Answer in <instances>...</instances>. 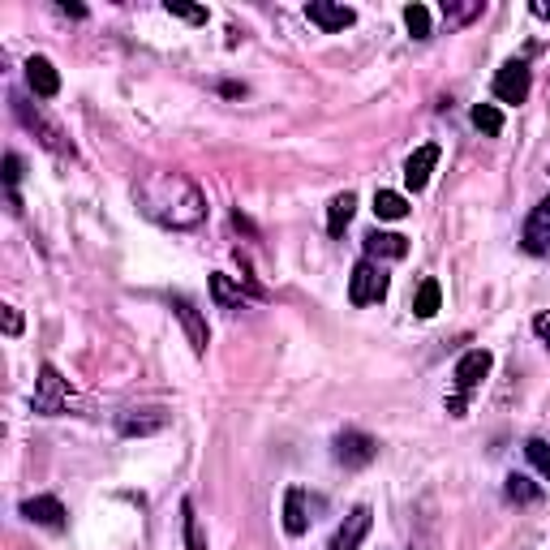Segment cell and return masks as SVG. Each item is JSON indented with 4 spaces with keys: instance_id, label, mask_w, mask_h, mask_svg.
<instances>
[{
    "instance_id": "3957f363",
    "label": "cell",
    "mask_w": 550,
    "mask_h": 550,
    "mask_svg": "<svg viewBox=\"0 0 550 550\" xmlns=\"http://www.w3.org/2000/svg\"><path fill=\"white\" fill-rule=\"evenodd\" d=\"M69 404H74V387H69V379H61V370H56L52 361H43L39 379H35V413L56 417V413H65Z\"/></svg>"
},
{
    "instance_id": "52a82bcc",
    "label": "cell",
    "mask_w": 550,
    "mask_h": 550,
    "mask_svg": "<svg viewBox=\"0 0 550 550\" xmlns=\"http://www.w3.org/2000/svg\"><path fill=\"white\" fill-rule=\"evenodd\" d=\"M22 516L31 520V525L52 529V533H61V529L69 525V512H65V503L56 499V495H35V499H26V503H22Z\"/></svg>"
},
{
    "instance_id": "5b68a950",
    "label": "cell",
    "mask_w": 550,
    "mask_h": 550,
    "mask_svg": "<svg viewBox=\"0 0 550 550\" xmlns=\"http://www.w3.org/2000/svg\"><path fill=\"white\" fill-rule=\"evenodd\" d=\"M383 297H387L383 267L374 263V258H361V263L353 267V275H349V301L353 306H379Z\"/></svg>"
},
{
    "instance_id": "44dd1931",
    "label": "cell",
    "mask_w": 550,
    "mask_h": 550,
    "mask_svg": "<svg viewBox=\"0 0 550 550\" xmlns=\"http://www.w3.org/2000/svg\"><path fill=\"white\" fill-rule=\"evenodd\" d=\"M374 215H379V220H404V215H409V198L396 190H379L374 194Z\"/></svg>"
},
{
    "instance_id": "7c38bea8",
    "label": "cell",
    "mask_w": 550,
    "mask_h": 550,
    "mask_svg": "<svg viewBox=\"0 0 550 550\" xmlns=\"http://www.w3.org/2000/svg\"><path fill=\"white\" fill-rule=\"evenodd\" d=\"M525 250L529 254H550V198H542L538 207L529 211V220H525Z\"/></svg>"
},
{
    "instance_id": "277c9868",
    "label": "cell",
    "mask_w": 550,
    "mask_h": 550,
    "mask_svg": "<svg viewBox=\"0 0 550 550\" xmlns=\"http://www.w3.org/2000/svg\"><path fill=\"white\" fill-rule=\"evenodd\" d=\"M331 456H336V465H344V469H366V465H374V456H379V439H370L366 430H340L336 443H331Z\"/></svg>"
},
{
    "instance_id": "484cf974",
    "label": "cell",
    "mask_w": 550,
    "mask_h": 550,
    "mask_svg": "<svg viewBox=\"0 0 550 550\" xmlns=\"http://www.w3.org/2000/svg\"><path fill=\"white\" fill-rule=\"evenodd\" d=\"M18 181H22V159L18 155H5V190H9V211L18 215L22 211V202H18Z\"/></svg>"
},
{
    "instance_id": "2e32d148",
    "label": "cell",
    "mask_w": 550,
    "mask_h": 550,
    "mask_svg": "<svg viewBox=\"0 0 550 550\" xmlns=\"http://www.w3.org/2000/svg\"><path fill=\"white\" fill-rule=\"evenodd\" d=\"M26 82H31V91L39 99H52L61 91V74H56V65L48 56H31V61H26Z\"/></svg>"
},
{
    "instance_id": "83f0119b",
    "label": "cell",
    "mask_w": 550,
    "mask_h": 550,
    "mask_svg": "<svg viewBox=\"0 0 550 550\" xmlns=\"http://www.w3.org/2000/svg\"><path fill=\"white\" fill-rule=\"evenodd\" d=\"M525 456H529V465L538 469L542 477H550V443L546 439H529L525 443Z\"/></svg>"
},
{
    "instance_id": "f546056e",
    "label": "cell",
    "mask_w": 550,
    "mask_h": 550,
    "mask_svg": "<svg viewBox=\"0 0 550 550\" xmlns=\"http://www.w3.org/2000/svg\"><path fill=\"white\" fill-rule=\"evenodd\" d=\"M533 331H538V340L546 344V349H550V310L546 314H538V318H533Z\"/></svg>"
},
{
    "instance_id": "4316f807",
    "label": "cell",
    "mask_w": 550,
    "mask_h": 550,
    "mask_svg": "<svg viewBox=\"0 0 550 550\" xmlns=\"http://www.w3.org/2000/svg\"><path fill=\"white\" fill-rule=\"evenodd\" d=\"M404 26L413 39H430V9L426 5H404Z\"/></svg>"
},
{
    "instance_id": "d6a6232c",
    "label": "cell",
    "mask_w": 550,
    "mask_h": 550,
    "mask_svg": "<svg viewBox=\"0 0 550 550\" xmlns=\"http://www.w3.org/2000/svg\"><path fill=\"white\" fill-rule=\"evenodd\" d=\"M61 13H69V18H86V9H82V5H61Z\"/></svg>"
},
{
    "instance_id": "8992f818",
    "label": "cell",
    "mask_w": 550,
    "mask_h": 550,
    "mask_svg": "<svg viewBox=\"0 0 550 550\" xmlns=\"http://www.w3.org/2000/svg\"><path fill=\"white\" fill-rule=\"evenodd\" d=\"M529 86H533V74H529L525 61L499 65V74H495V99H503V104H525V99H529Z\"/></svg>"
},
{
    "instance_id": "4dcf8cb0",
    "label": "cell",
    "mask_w": 550,
    "mask_h": 550,
    "mask_svg": "<svg viewBox=\"0 0 550 550\" xmlns=\"http://www.w3.org/2000/svg\"><path fill=\"white\" fill-rule=\"evenodd\" d=\"M5 331H9V336H18V331H22V314L13 306H5Z\"/></svg>"
},
{
    "instance_id": "6da1fadb",
    "label": "cell",
    "mask_w": 550,
    "mask_h": 550,
    "mask_svg": "<svg viewBox=\"0 0 550 550\" xmlns=\"http://www.w3.org/2000/svg\"><path fill=\"white\" fill-rule=\"evenodd\" d=\"M134 202L147 220H155L159 228H177V233L207 220V194L185 172H151V177H142L134 185Z\"/></svg>"
},
{
    "instance_id": "7402d4cb",
    "label": "cell",
    "mask_w": 550,
    "mask_h": 550,
    "mask_svg": "<svg viewBox=\"0 0 550 550\" xmlns=\"http://www.w3.org/2000/svg\"><path fill=\"white\" fill-rule=\"evenodd\" d=\"M503 495H508V503H538L542 499V486L529 482V477H520V473H512L508 482H503Z\"/></svg>"
},
{
    "instance_id": "5bb4252c",
    "label": "cell",
    "mask_w": 550,
    "mask_h": 550,
    "mask_svg": "<svg viewBox=\"0 0 550 550\" xmlns=\"http://www.w3.org/2000/svg\"><path fill=\"white\" fill-rule=\"evenodd\" d=\"M434 164H439V147L434 142H426V147H417L409 159H404V181H409V190L417 194V190H426L430 185V172H434Z\"/></svg>"
},
{
    "instance_id": "7a4b0ae2",
    "label": "cell",
    "mask_w": 550,
    "mask_h": 550,
    "mask_svg": "<svg viewBox=\"0 0 550 550\" xmlns=\"http://www.w3.org/2000/svg\"><path fill=\"white\" fill-rule=\"evenodd\" d=\"M9 104H13V117H18L26 129H31V134H35V138H39V142H43V147H48L52 155H61V159L69 155V159H74V142H69V138L61 134V125H52V121L43 117L39 108H31V104H26L22 95H13Z\"/></svg>"
},
{
    "instance_id": "4fadbf2b",
    "label": "cell",
    "mask_w": 550,
    "mask_h": 550,
    "mask_svg": "<svg viewBox=\"0 0 550 550\" xmlns=\"http://www.w3.org/2000/svg\"><path fill=\"white\" fill-rule=\"evenodd\" d=\"M168 426V413L164 409H129L117 417V430L125 434V439H142V434H155Z\"/></svg>"
},
{
    "instance_id": "1f68e13d",
    "label": "cell",
    "mask_w": 550,
    "mask_h": 550,
    "mask_svg": "<svg viewBox=\"0 0 550 550\" xmlns=\"http://www.w3.org/2000/svg\"><path fill=\"white\" fill-rule=\"evenodd\" d=\"M533 18H550V0H533Z\"/></svg>"
},
{
    "instance_id": "d6986e66",
    "label": "cell",
    "mask_w": 550,
    "mask_h": 550,
    "mask_svg": "<svg viewBox=\"0 0 550 550\" xmlns=\"http://www.w3.org/2000/svg\"><path fill=\"white\" fill-rule=\"evenodd\" d=\"M353 211H357V198L344 190V194H336L331 198V207H327V233L331 237H340L344 228H349V220H353Z\"/></svg>"
},
{
    "instance_id": "9c48e42d",
    "label": "cell",
    "mask_w": 550,
    "mask_h": 550,
    "mask_svg": "<svg viewBox=\"0 0 550 550\" xmlns=\"http://www.w3.org/2000/svg\"><path fill=\"white\" fill-rule=\"evenodd\" d=\"M490 366H495V357H490L486 349H469L465 357L456 361V387H460V396H469L473 387H482L486 383V374Z\"/></svg>"
},
{
    "instance_id": "e0dca14e",
    "label": "cell",
    "mask_w": 550,
    "mask_h": 550,
    "mask_svg": "<svg viewBox=\"0 0 550 550\" xmlns=\"http://www.w3.org/2000/svg\"><path fill=\"white\" fill-rule=\"evenodd\" d=\"M409 254V237H400V233H374L366 237V258H404Z\"/></svg>"
},
{
    "instance_id": "d4e9b609",
    "label": "cell",
    "mask_w": 550,
    "mask_h": 550,
    "mask_svg": "<svg viewBox=\"0 0 550 550\" xmlns=\"http://www.w3.org/2000/svg\"><path fill=\"white\" fill-rule=\"evenodd\" d=\"M482 0H465V5H456V0H447L443 5V18H447V26H465V22H473V18H482Z\"/></svg>"
},
{
    "instance_id": "9a60e30c",
    "label": "cell",
    "mask_w": 550,
    "mask_h": 550,
    "mask_svg": "<svg viewBox=\"0 0 550 550\" xmlns=\"http://www.w3.org/2000/svg\"><path fill=\"white\" fill-rule=\"evenodd\" d=\"M366 533H370V508L361 503V508H353L349 516H344V525L336 529V538H331L327 550H357Z\"/></svg>"
},
{
    "instance_id": "603a6c76",
    "label": "cell",
    "mask_w": 550,
    "mask_h": 550,
    "mask_svg": "<svg viewBox=\"0 0 550 550\" xmlns=\"http://www.w3.org/2000/svg\"><path fill=\"white\" fill-rule=\"evenodd\" d=\"M181 525H185V546H190V550H207V533H202V525H198L194 499L181 503Z\"/></svg>"
},
{
    "instance_id": "30bf717a",
    "label": "cell",
    "mask_w": 550,
    "mask_h": 550,
    "mask_svg": "<svg viewBox=\"0 0 550 550\" xmlns=\"http://www.w3.org/2000/svg\"><path fill=\"white\" fill-rule=\"evenodd\" d=\"M306 18L318 26V31H344V26L357 22V9L336 5V0H310V5H306Z\"/></svg>"
},
{
    "instance_id": "f1b7e54d",
    "label": "cell",
    "mask_w": 550,
    "mask_h": 550,
    "mask_svg": "<svg viewBox=\"0 0 550 550\" xmlns=\"http://www.w3.org/2000/svg\"><path fill=\"white\" fill-rule=\"evenodd\" d=\"M164 9L172 13V18H185V22H194V26L207 22V9H198V5H181V0H168Z\"/></svg>"
},
{
    "instance_id": "8fae6325",
    "label": "cell",
    "mask_w": 550,
    "mask_h": 550,
    "mask_svg": "<svg viewBox=\"0 0 550 550\" xmlns=\"http://www.w3.org/2000/svg\"><path fill=\"white\" fill-rule=\"evenodd\" d=\"M310 495L301 486H288L284 490V533L288 538H301V533H310Z\"/></svg>"
},
{
    "instance_id": "ffe728a7",
    "label": "cell",
    "mask_w": 550,
    "mask_h": 550,
    "mask_svg": "<svg viewBox=\"0 0 550 550\" xmlns=\"http://www.w3.org/2000/svg\"><path fill=\"white\" fill-rule=\"evenodd\" d=\"M439 306H443V288H439V280H422V284H417L413 314H417V318H434V314H439Z\"/></svg>"
},
{
    "instance_id": "cb8c5ba5",
    "label": "cell",
    "mask_w": 550,
    "mask_h": 550,
    "mask_svg": "<svg viewBox=\"0 0 550 550\" xmlns=\"http://www.w3.org/2000/svg\"><path fill=\"white\" fill-rule=\"evenodd\" d=\"M469 117H473V125L482 129L486 138H499V134H503V112H499L495 104H473Z\"/></svg>"
},
{
    "instance_id": "ba28073f",
    "label": "cell",
    "mask_w": 550,
    "mask_h": 550,
    "mask_svg": "<svg viewBox=\"0 0 550 550\" xmlns=\"http://www.w3.org/2000/svg\"><path fill=\"white\" fill-rule=\"evenodd\" d=\"M172 314L181 318V327H185V336H190V349L194 357L207 353V344H211V331H207V318L198 314V306L190 297H172Z\"/></svg>"
},
{
    "instance_id": "ac0fdd59",
    "label": "cell",
    "mask_w": 550,
    "mask_h": 550,
    "mask_svg": "<svg viewBox=\"0 0 550 550\" xmlns=\"http://www.w3.org/2000/svg\"><path fill=\"white\" fill-rule=\"evenodd\" d=\"M211 297H215V306L237 310L241 301L250 297V288H245V284H233V275H211Z\"/></svg>"
}]
</instances>
